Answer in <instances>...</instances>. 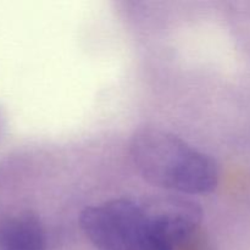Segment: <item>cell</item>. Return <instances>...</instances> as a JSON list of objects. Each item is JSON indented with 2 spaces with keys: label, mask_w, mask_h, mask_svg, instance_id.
Returning a JSON list of instances; mask_svg holds the SVG:
<instances>
[{
  "label": "cell",
  "mask_w": 250,
  "mask_h": 250,
  "mask_svg": "<svg viewBox=\"0 0 250 250\" xmlns=\"http://www.w3.org/2000/svg\"><path fill=\"white\" fill-rule=\"evenodd\" d=\"M202 222L200 205L181 195L110 199L80 215L83 233L98 250H175Z\"/></svg>",
  "instance_id": "obj_1"
},
{
  "label": "cell",
  "mask_w": 250,
  "mask_h": 250,
  "mask_svg": "<svg viewBox=\"0 0 250 250\" xmlns=\"http://www.w3.org/2000/svg\"><path fill=\"white\" fill-rule=\"evenodd\" d=\"M139 175L151 185L180 194H208L219 185V167L207 154L159 128H141L129 144Z\"/></svg>",
  "instance_id": "obj_2"
},
{
  "label": "cell",
  "mask_w": 250,
  "mask_h": 250,
  "mask_svg": "<svg viewBox=\"0 0 250 250\" xmlns=\"http://www.w3.org/2000/svg\"><path fill=\"white\" fill-rule=\"evenodd\" d=\"M0 250H48L41 219L32 211H21L0 220Z\"/></svg>",
  "instance_id": "obj_3"
},
{
  "label": "cell",
  "mask_w": 250,
  "mask_h": 250,
  "mask_svg": "<svg viewBox=\"0 0 250 250\" xmlns=\"http://www.w3.org/2000/svg\"><path fill=\"white\" fill-rule=\"evenodd\" d=\"M2 116H1V112H0V136H1V131H2Z\"/></svg>",
  "instance_id": "obj_4"
}]
</instances>
